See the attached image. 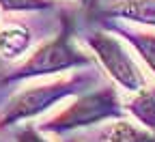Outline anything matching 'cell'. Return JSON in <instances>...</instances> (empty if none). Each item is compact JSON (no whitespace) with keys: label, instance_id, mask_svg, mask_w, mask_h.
<instances>
[{"label":"cell","instance_id":"obj_1","mask_svg":"<svg viewBox=\"0 0 155 142\" xmlns=\"http://www.w3.org/2000/svg\"><path fill=\"white\" fill-rule=\"evenodd\" d=\"M91 63V58L84 56L71 41V26L69 22H65L63 30L58 32L52 41L43 43L26 63L15 69L13 73H9L5 78V82H13V80H26V78H39V75H48V73H56L69 67H78V65H86Z\"/></svg>","mask_w":155,"mask_h":142},{"label":"cell","instance_id":"obj_11","mask_svg":"<svg viewBox=\"0 0 155 142\" xmlns=\"http://www.w3.org/2000/svg\"><path fill=\"white\" fill-rule=\"evenodd\" d=\"M15 142H48L41 134H39L35 127H30V125H26L24 129H19L17 131V138H15Z\"/></svg>","mask_w":155,"mask_h":142},{"label":"cell","instance_id":"obj_7","mask_svg":"<svg viewBox=\"0 0 155 142\" xmlns=\"http://www.w3.org/2000/svg\"><path fill=\"white\" fill-rule=\"evenodd\" d=\"M106 138L108 142H155V136H151L149 131L129 123V121H119V123L110 125Z\"/></svg>","mask_w":155,"mask_h":142},{"label":"cell","instance_id":"obj_4","mask_svg":"<svg viewBox=\"0 0 155 142\" xmlns=\"http://www.w3.org/2000/svg\"><path fill=\"white\" fill-rule=\"evenodd\" d=\"M86 43L101 60L106 71L127 91H140L144 86V75L140 67L134 63V58L125 52V48L108 32H91Z\"/></svg>","mask_w":155,"mask_h":142},{"label":"cell","instance_id":"obj_8","mask_svg":"<svg viewBox=\"0 0 155 142\" xmlns=\"http://www.w3.org/2000/svg\"><path fill=\"white\" fill-rule=\"evenodd\" d=\"M129 112L147 127H155V86L144 91L140 88V93L129 104Z\"/></svg>","mask_w":155,"mask_h":142},{"label":"cell","instance_id":"obj_10","mask_svg":"<svg viewBox=\"0 0 155 142\" xmlns=\"http://www.w3.org/2000/svg\"><path fill=\"white\" fill-rule=\"evenodd\" d=\"M50 7L52 0H0V9L5 11H37Z\"/></svg>","mask_w":155,"mask_h":142},{"label":"cell","instance_id":"obj_3","mask_svg":"<svg viewBox=\"0 0 155 142\" xmlns=\"http://www.w3.org/2000/svg\"><path fill=\"white\" fill-rule=\"evenodd\" d=\"M121 112L119 108V99H116L112 88H101L88 93L80 97L73 106L63 110L61 114H56L50 123H43V131H69L75 127H86L93 125L97 121H104L110 116H116Z\"/></svg>","mask_w":155,"mask_h":142},{"label":"cell","instance_id":"obj_6","mask_svg":"<svg viewBox=\"0 0 155 142\" xmlns=\"http://www.w3.org/2000/svg\"><path fill=\"white\" fill-rule=\"evenodd\" d=\"M110 15L129 17L131 22L155 26V0H121L108 9Z\"/></svg>","mask_w":155,"mask_h":142},{"label":"cell","instance_id":"obj_9","mask_svg":"<svg viewBox=\"0 0 155 142\" xmlns=\"http://www.w3.org/2000/svg\"><path fill=\"white\" fill-rule=\"evenodd\" d=\"M125 35L134 43V48L140 52V56L147 60V65L155 71V37L153 35H134V32H125Z\"/></svg>","mask_w":155,"mask_h":142},{"label":"cell","instance_id":"obj_12","mask_svg":"<svg viewBox=\"0 0 155 142\" xmlns=\"http://www.w3.org/2000/svg\"><path fill=\"white\" fill-rule=\"evenodd\" d=\"M69 142H78V140H69Z\"/></svg>","mask_w":155,"mask_h":142},{"label":"cell","instance_id":"obj_5","mask_svg":"<svg viewBox=\"0 0 155 142\" xmlns=\"http://www.w3.org/2000/svg\"><path fill=\"white\" fill-rule=\"evenodd\" d=\"M30 30L22 24H5L0 26V58L15 60L30 45Z\"/></svg>","mask_w":155,"mask_h":142},{"label":"cell","instance_id":"obj_2","mask_svg":"<svg viewBox=\"0 0 155 142\" xmlns=\"http://www.w3.org/2000/svg\"><path fill=\"white\" fill-rule=\"evenodd\" d=\"M80 82H82V78H69V80H56V82H50V84L30 86V88L22 91L9 101L5 112L0 114V129L45 112L56 101H61L67 95L75 93Z\"/></svg>","mask_w":155,"mask_h":142}]
</instances>
